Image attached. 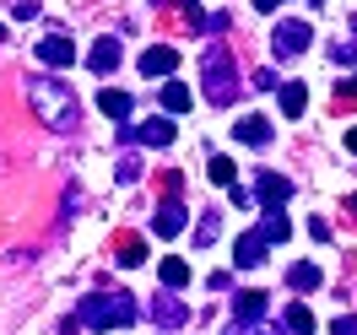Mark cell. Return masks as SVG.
Masks as SVG:
<instances>
[{
  "mask_svg": "<svg viewBox=\"0 0 357 335\" xmlns=\"http://www.w3.org/2000/svg\"><path fill=\"white\" fill-rule=\"evenodd\" d=\"M282 330H287V335H314V313L303 309V303H287V313H282Z\"/></svg>",
  "mask_w": 357,
  "mask_h": 335,
  "instance_id": "cell-18",
  "label": "cell"
},
{
  "mask_svg": "<svg viewBox=\"0 0 357 335\" xmlns=\"http://www.w3.org/2000/svg\"><path fill=\"white\" fill-rule=\"evenodd\" d=\"M162 11H168V17H184V22H195V27L206 22V17H201V0H162Z\"/></svg>",
  "mask_w": 357,
  "mask_h": 335,
  "instance_id": "cell-21",
  "label": "cell"
},
{
  "mask_svg": "<svg viewBox=\"0 0 357 335\" xmlns=\"http://www.w3.org/2000/svg\"><path fill=\"white\" fill-rule=\"evenodd\" d=\"M0 44H6V27H0Z\"/></svg>",
  "mask_w": 357,
  "mask_h": 335,
  "instance_id": "cell-38",
  "label": "cell"
},
{
  "mask_svg": "<svg viewBox=\"0 0 357 335\" xmlns=\"http://www.w3.org/2000/svg\"><path fill=\"white\" fill-rule=\"evenodd\" d=\"M331 109H357V76H347V81H341V92H335Z\"/></svg>",
  "mask_w": 357,
  "mask_h": 335,
  "instance_id": "cell-27",
  "label": "cell"
},
{
  "mask_svg": "<svg viewBox=\"0 0 357 335\" xmlns=\"http://www.w3.org/2000/svg\"><path fill=\"white\" fill-rule=\"evenodd\" d=\"M331 335H357V319H331Z\"/></svg>",
  "mask_w": 357,
  "mask_h": 335,
  "instance_id": "cell-32",
  "label": "cell"
},
{
  "mask_svg": "<svg viewBox=\"0 0 357 335\" xmlns=\"http://www.w3.org/2000/svg\"><path fill=\"white\" fill-rule=\"evenodd\" d=\"M227 195H233V205H244V211H249V205H255V195H249L244 184H227Z\"/></svg>",
  "mask_w": 357,
  "mask_h": 335,
  "instance_id": "cell-30",
  "label": "cell"
},
{
  "mask_svg": "<svg viewBox=\"0 0 357 335\" xmlns=\"http://www.w3.org/2000/svg\"><path fill=\"white\" fill-rule=\"evenodd\" d=\"M233 135H238L244 146H271V119L249 114V119H238V125H233Z\"/></svg>",
  "mask_w": 357,
  "mask_h": 335,
  "instance_id": "cell-14",
  "label": "cell"
},
{
  "mask_svg": "<svg viewBox=\"0 0 357 335\" xmlns=\"http://www.w3.org/2000/svg\"><path fill=\"white\" fill-rule=\"evenodd\" d=\"M266 238H260V233H244V238H238V249H233V265L238 270H255V265H266Z\"/></svg>",
  "mask_w": 357,
  "mask_h": 335,
  "instance_id": "cell-12",
  "label": "cell"
},
{
  "mask_svg": "<svg viewBox=\"0 0 357 335\" xmlns=\"http://www.w3.org/2000/svg\"><path fill=\"white\" fill-rule=\"evenodd\" d=\"M38 60L54 65V70H66L70 60H76V44H70L66 33H49V38H38Z\"/></svg>",
  "mask_w": 357,
  "mask_h": 335,
  "instance_id": "cell-8",
  "label": "cell"
},
{
  "mask_svg": "<svg viewBox=\"0 0 357 335\" xmlns=\"http://www.w3.org/2000/svg\"><path fill=\"white\" fill-rule=\"evenodd\" d=\"M119 141H141V146H174V114H152L130 130H119Z\"/></svg>",
  "mask_w": 357,
  "mask_h": 335,
  "instance_id": "cell-5",
  "label": "cell"
},
{
  "mask_svg": "<svg viewBox=\"0 0 357 335\" xmlns=\"http://www.w3.org/2000/svg\"><path fill=\"white\" fill-rule=\"evenodd\" d=\"M184 281H190V265H184V260H162V287L178 292Z\"/></svg>",
  "mask_w": 357,
  "mask_h": 335,
  "instance_id": "cell-25",
  "label": "cell"
},
{
  "mask_svg": "<svg viewBox=\"0 0 357 335\" xmlns=\"http://www.w3.org/2000/svg\"><path fill=\"white\" fill-rule=\"evenodd\" d=\"M331 60H335V65H347V70H357V38H347V44H331Z\"/></svg>",
  "mask_w": 357,
  "mask_h": 335,
  "instance_id": "cell-26",
  "label": "cell"
},
{
  "mask_svg": "<svg viewBox=\"0 0 357 335\" xmlns=\"http://www.w3.org/2000/svg\"><path fill=\"white\" fill-rule=\"evenodd\" d=\"M309 6H325V0H309Z\"/></svg>",
  "mask_w": 357,
  "mask_h": 335,
  "instance_id": "cell-39",
  "label": "cell"
},
{
  "mask_svg": "<svg viewBox=\"0 0 357 335\" xmlns=\"http://www.w3.org/2000/svg\"><path fill=\"white\" fill-rule=\"evenodd\" d=\"M98 109L109 114V119H125V114H130V92H114V87H103V92H98Z\"/></svg>",
  "mask_w": 357,
  "mask_h": 335,
  "instance_id": "cell-20",
  "label": "cell"
},
{
  "mask_svg": "<svg viewBox=\"0 0 357 335\" xmlns=\"http://www.w3.org/2000/svg\"><path fill=\"white\" fill-rule=\"evenodd\" d=\"M190 103H195V98H190V87H178V81H168V87H162V109H168V114H184Z\"/></svg>",
  "mask_w": 357,
  "mask_h": 335,
  "instance_id": "cell-22",
  "label": "cell"
},
{
  "mask_svg": "<svg viewBox=\"0 0 357 335\" xmlns=\"http://www.w3.org/2000/svg\"><path fill=\"white\" fill-rule=\"evenodd\" d=\"M233 313H238V325H255V319L266 313V292H238V297H233Z\"/></svg>",
  "mask_w": 357,
  "mask_h": 335,
  "instance_id": "cell-15",
  "label": "cell"
},
{
  "mask_svg": "<svg viewBox=\"0 0 357 335\" xmlns=\"http://www.w3.org/2000/svg\"><path fill=\"white\" fill-rule=\"evenodd\" d=\"M206 179L222 184V189H227V184H238V168H233V157H211V173H206Z\"/></svg>",
  "mask_w": 357,
  "mask_h": 335,
  "instance_id": "cell-24",
  "label": "cell"
},
{
  "mask_svg": "<svg viewBox=\"0 0 357 335\" xmlns=\"http://www.w3.org/2000/svg\"><path fill=\"white\" fill-rule=\"evenodd\" d=\"M201 87H206V98H211L217 109H227V103L238 98V70H233L227 44H206V54H201Z\"/></svg>",
  "mask_w": 357,
  "mask_h": 335,
  "instance_id": "cell-3",
  "label": "cell"
},
{
  "mask_svg": "<svg viewBox=\"0 0 357 335\" xmlns=\"http://www.w3.org/2000/svg\"><path fill=\"white\" fill-rule=\"evenodd\" d=\"M76 319L87 330H125V325H135V297L130 292H92V297H82Z\"/></svg>",
  "mask_w": 357,
  "mask_h": 335,
  "instance_id": "cell-2",
  "label": "cell"
},
{
  "mask_svg": "<svg viewBox=\"0 0 357 335\" xmlns=\"http://www.w3.org/2000/svg\"><path fill=\"white\" fill-rule=\"evenodd\" d=\"M11 17H17V22H33V17H38V0H11Z\"/></svg>",
  "mask_w": 357,
  "mask_h": 335,
  "instance_id": "cell-28",
  "label": "cell"
},
{
  "mask_svg": "<svg viewBox=\"0 0 357 335\" xmlns=\"http://www.w3.org/2000/svg\"><path fill=\"white\" fill-rule=\"evenodd\" d=\"M152 319H157V325H162V330H178V325H190V309L178 303L174 292H162V297H157V303H152Z\"/></svg>",
  "mask_w": 357,
  "mask_h": 335,
  "instance_id": "cell-11",
  "label": "cell"
},
{
  "mask_svg": "<svg viewBox=\"0 0 357 335\" xmlns=\"http://www.w3.org/2000/svg\"><path fill=\"white\" fill-rule=\"evenodd\" d=\"M352 33H357V11H352Z\"/></svg>",
  "mask_w": 357,
  "mask_h": 335,
  "instance_id": "cell-37",
  "label": "cell"
},
{
  "mask_svg": "<svg viewBox=\"0 0 357 335\" xmlns=\"http://www.w3.org/2000/svg\"><path fill=\"white\" fill-rule=\"evenodd\" d=\"M227 335H287V330H244V325H238V330H227Z\"/></svg>",
  "mask_w": 357,
  "mask_h": 335,
  "instance_id": "cell-33",
  "label": "cell"
},
{
  "mask_svg": "<svg viewBox=\"0 0 357 335\" xmlns=\"http://www.w3.org/2000/svg\"><path fill=\"white\" fill-rule=\"evenodd\" d=\"M184 217H190V211H184V201H178V195H168V201L157 205V217H152V233H157V238H178V233H184Z\"/></svg>",
  "mask_w": 357,
  "mask_h": 335,
  "instance_id": "cell-7",
  "label": "cell"
},
{
  "mask_svg": "<svg viewBox=\"0 0 357 335\" xmlns=\"http://www.w3.org/2000/svg\"><path fill=\"white\" fill-rule=\"evenodd\" d=\"M309 238H319V244H325V238H331V222H325V217H314V222H309Z\"/></svg>",
  "mask_w": 357,
  "mask_h": 335,
  "instance_id": "cell-31",
  "label": "cell"
},
{
  "mask_svg": "<svg viewBox=\"0 0 357 335\" xmlns=\"http://www.w3.org/2000/svg\"><path fill=\"white\" fill-rule=\"evenodd\" d=\"M255 233H260L266 244H282V238H292V222H287V217H282V211H266V217H260V227H255Z\"/></svg>",
  "mask_w": 357,
  "mask_h": 335,
  "instance_id": "cell-17",
  "label": "cell"
},
{
  "mask_svg": "<svg viewBox=\"0 0 357 335\" xmlns=\"http://www.w3.org/2000/svg\"><path fill=\"white\" fill-rule=\"evenodd\" d=\"M319 281H325V270H319V265H292L287 270V287L292 292H314Z\"/></svg>",
  "mask_w": 357,
  "mask_h": 335,
  "instance_id": "cell-19",
  "label": "cell"
},
{
  "mask_svg": "<svg viewBox=\"0 0 357 335\" xmlns=\"http://www.w3.org/2000/svg\"><path fill=\"white\" fill-rule=\"evenodd\" d=\"M217 233H222L217 211H201V222H195V244H201V249H211V244H217Z\"/></svg>",
  "mask_w": 357,
  "mask_h": 335,
  "instance_id": "cell-23",
  "label": "cell"
},
{
  "mask_svg": "<svg viewBox=\"0 0 357 335\" xmlns=\"http://www.w3.org/2000/svg\"><path fill=\"white\" fill-rule=\"evenodd\" d=\"M27 103L44 119L49 130H76V92L60 81V76H27Z\"/></svg>",
  "mask_w": 357,
  "mask_h": 335,
  "instance_id": "cell-1",
  "label": "cell"
},
{
  "mask_svg": "<svg viewBox=\"0 0 357 335\" xmlns=\"http://www.w3.org/2000/svg\"><path fill=\"white\" fill-rule=\"evenodd\" d=\"M114 265H146V244H141V238H135V233H119V238H114Z\"/></svg>",
  "mask_w": 357,
  "mask_h": 335,
  "instance_id": "cell-13",
  "label": "cell"
},
{
  "mask_svg": "<svg viewBox=\"0 0 357 335\" xmlns=\"http://www.w3.org/2000/svg\"><path fill=\"white\" fill-rule=\"evenodd\" d=\"M174 70H178V49L152 44L146 54H141V76H174Z\"/></svg>",
  "mask_w": 357,
  "mask_h": 335,
  "instance_id": "cell-10",
  "label": "cell"
},
{
  "mask_svg": "<svg viewBox=\"0 0 357 335\" xmlns=\"http://www.w3.org/2000/svg\"><path fill=\"white\" fill-rule=\"evenodd\" d=\"M309 38H314V27L287 17V22H276V33H271V49H276V60H298L309 49Z\"/></svg>",
  "mask_w": 357,
  "mask_h": 335,
  "instance_id": "cell-4",
  "label": "cell"
},
{
  "mask_svg": "<svg viewBox=\"0 0 357 335\" xmlns=\"http://www.w3.org/2000/svg\"><path fill=\"white\" fill-rule=\"evenodd\" d=\"M347 211H352V222H357V195H347Z\"/></svg>",
  "mask_w": 357,
  "mask_h": 335,
  "instance_id": "cell-36",
  "label": "cell"
},
{
  "mask_svg": "<svg viewBox=\"0 0 357 335\" xmlns=\"http://www.w3.org/2000/svg\"><path fill=\"white\" fill-rule=\"evenodd\" d=\"M249 195H255V205H260V211H282V205H287V195H292V179H287V173H260Z\"/></svg>",
  "mask_w": 357,
  "mask_h": 335,
  "instance_id": "cell-6",
  "label": "cell"
},
{
  "mask_svg": "<svg viewBox=\"0 0 357 335\" xmlns=\"http://www.w3.org/2000/svg\"><path fill=\"white\" fill-rule=\"evenodd\" d=\"M276 6H282V0H255V11H276Z\"/></svg>",
  "mask_w": 357,
  "mask_h": 335,
  "instance_id": "cell-35",
  "label": "cell"
},
{
  "mask_svg": "<svg viewBox=\"0 0 357 335\" xmlns=\"http://www.w3.org/2000/svg\"><path fill=\"white\" fill-rule=\"evenodd\" d=\"M141 179V162H135V157H125V162H119V184H135Z\"/></svg>",
  "mask_w": 357,
  "mask_h": 335,
  "instance_id": "cell-29",
  "label": "cell"
},
{
  "mask_svg": "<svg viewBox=\"0 0 357 335\" xmlns=\"http://www.w3.org/2000/svg\"><path fill=\"white\" fill-rule=\"evenodd\" d=\"M119 60H125L119 38H98L92 54H87V70H92V76H109V70H119Z\"/></svg>",
  "mask_w": 357,
  "mask_h": 335,
  "instance_id": "cell-9",
  "label": "cell"
},
{
  "mask_svg": "<svg viewBox=\"0 0 357 335\" xmlns=\"http://www.w3.org/2000/svg\"><path fill=\"white\" fill-rule=\"evenodd\" d=\"M347 152L357 157V125H352V130H347Z\"/></svg>",
  "mask_w": 357,
  "mask_h": 335,
  "instance_id": "cell-34",
  "label": "cell"
},
{
  "mask_svg": "<svg viewBox=\"0 0 357 335\" xmlns=\"http://www.w3.org/2000/svg\"><path fill=\"white\" fill-rule=\"evenodd\" d=\"M276 103H282V114H287V119H298V114L309 109V92H303V81H287V87L276 92Z\"/></svg>",
  "mask_w": 357,
  "mask_h": 335,
  "instance_id": "cell-16",
  "label": "cell"
}]
</instances>
